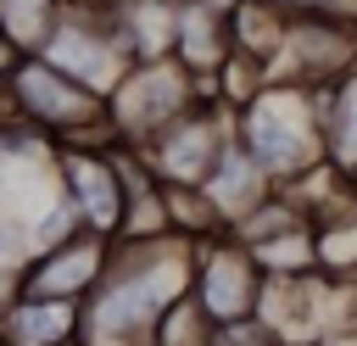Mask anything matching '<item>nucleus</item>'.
<instances>
[{"label":"nucleus","instance_id":"nucleus-13","mask_svg":"<svg viewBox=\"0 0 357 346\" xmlns=\"http://www.w3.org/2000/svg\"><path fill=\"white\" fill-rule=\"evenodd\" d=\"M0 335L11 346H61L78 335V301H50V296H11L0 313Z\"/></svg>","mask_w":357,"mask_h":346},{"label":"nucleus","instance_id":"nucleus-4","mask_svg":"<svg viewBox=\"0 0 357 346\" xmlns=\"http://www.w3.org/2000/svg\"><path fill=\"white\" fill-rule=\"evenodd\" d=\"M201 95H212V84H201L190 67H178L173 56L156 61H128V73L112 84L106 95V128L117 145H145L151 134H162L178 112H190Z\"/></svg>","mask_w":357,"mask_h":346},{"label":"nucleus","instance_id":"nucleus-15","mask_svg":"<svg viewBox=\"0 0 357 346\" xmlns=\"http://www.w3.org/2000/svg\"><path fill=\"white\" fill-rule=\"evenodd\" d=\"M123 45L134 61L173 56V28H178V0H112Z\"/></svg>","mask_w":357,"mask_h":346},{"label":"nucleus","instance_id":"nucleus-18","mask_svg":"<svg viewBox=\"0 0 357 346\" xmlns=\"http://www.w3.org/2000/svg\"><path fill=\"white\" fill-rule=\"evenodd\" d=\"M284 17H351L357 22V0H268Z\"/></svg>","mask_w":357,"mask_h":346},{"label":"nucleus","instance_id":"nucleus-5","mask_svg":"<svg viewBox=\"0 0 357 346\" xmlns=\"http://www.w3.org/2000/svg\"><path fill=\"white\" fill-rule=\"evenodd\" d=\"M39 56L50 67H61L67 78H78L84 89H95L100 100L112 95V84L128 73V45H123V28H117V11L112 0H95V6H61L50 39L39 45Z\"/></svg>","mask_w":357,"mask_h":346},{"label":"nucleus","instance_id":"nucleus-11","mask_svg":"<svg viewBox=\"0 0 357 346\" xmlns=\"http://www.w3.org/2000/svg\"><path fill=\"white\" fill-rule=\"evenodd\" d=\"M273 190H279V184L251 162V151H245L240 140H229V145H223V156H218V167L201 179V195H206V206L218 212V223H223V229H234V223H240L251 206H262Z\"/></svg>","mask_w":357,"mask_h":346},{"label":"nucleus","instance_id":"nucleus-1","mask_svg":"<svg viewBox=\"0 0 357 346\" xmlns=\"http://www.w3.org/2000/svg\"><path fill=\"white\" fill-rule=\"evenodd\" d=\"M195 240L167 229L145 240H112L100 285L78 301V340L84 346H151L162 313L190 296Z\"/></svg>","mask_w":357,"mask_h":346},{"label":"nucleus","instance_id":"nucleus-12","mask_svg":"<svg viewBox=\"0 0 357 346\" xmlns=\"http://www.w3.org/2000/svg\"><path fill=\"white\" fill-rule=\"evenodd\" d=\"M234 56V33H229V11L206 6V0H178V28H173V61L190 67L201 84L218 78V67Z\"/></svg>","mask_w":357,"mask_h":346},{"label":"nucleus","instance_id":"nucleus-8","mask_svg":"<svg viewBox=\"0 0 357 346\" xmlns=\"http://www.w3.org/2000/svg\"><path fill=\"white\" fill-rule=\"evenodd\" d=\"M262 268L251 257L245 240H234L229 229L195 240V273H190V301L206 313L212 329L223 324H245L257 318V296H262Z\"/></svg>","mask_w":357,"mask_h":346},{"label":"nucleus","instance_id":"nucleus-10","mask_svg":"<svg viewBox=\"0 0 357 346\" xmlns=\"http://www.w3.org/2000/svg\"><path fill=\"white\" fill-rule=\"evenodd\" d=\"M106 257H112V240L78 229V234L33 251V257L22 262V273H17V290H22V296H50V301H84V296L100 285Z\"/></svg>","mask_w":357,"mask_h":346},{"label":"nucleus","instance_id":"nucleus-2","mask_svg":"<svg viewBox=\"0 0 357 346\" xmlns=\"http://www.w3.org/2000/svg\"><path fill=\"white\" fill-rule=\"evenodd\" d=\"M234 140L273 184H296L301 173L324 167V100L312 84L262 78L234 106Z\"/></svg>","mask_w":357,"mask_h":346},{"label":"nucleus","instance_id":"nucleus-7","mask_svg":"<svg viewBox=\"0 0 357 346\" xmlns=\"http://www.w3.org/2000/svg\"><path fill=\"white\" fill-rule=\"evenodd\" d=\"M56 173H61V195L73 201L78 223L89 234L117 240L123 234V212H128L117 140H67V145H56Z\"/></svg>","mask_w":357,"mask_h":346},{"label":"nucleus","instance_id":"nucleus-3","mask_svg":"<svg viewBox=\"0 0 357 346\" xmlns=\"http://www.w3.org/2000/svg\"><path fill=\"white\" fill-rule=\"evenodd\" d=\"M0 106H6V117L50 134L56 145H67V140H112L106 100L95 89H84L78 78H67L61 67H50L39 50L17 56L0 73Z\"/></svg>","mask_w":357,"mask_h":346},{"label":"nucleus","instance_id":"nucleus-19","mask_svg":"<svg viewBox=\"0 0 357 346\" xmlns=\"http://www.w3.org/2000/svg\"><path fill=\"white\" fill-rule=\"evenodd\" d=\"M61 6H95V0H61Z\"/></svg>","mask_w":357,"mask_h":346},{"label":"nucleus","instance_id":"nucleus-20","mask_svg":"<svg viewBox=\"0 0 357 346\" xmlns=\"http://www.w3.org/2000/svg\"><path fill=\"white\" fill-rule=\"evenodd\" d=\"M61 346H84V340H78V335H73V340H61Z\"/></svg>","mask_w":357,"mask_h":346},{"label":"nucleus","instance_id":"nucleus-9","mask_svg":"<svg viewBox=\"0 0 357 346\" xmlns=\"http://www.w3.org/2000/svg\"><path fill=\"white\" fill-rule=\"evenodd\" d=\"M346 67H357V22L351 17H284V33H279L262 78H290V84L324 89Z\"/></svg>","mask_w":357,"mask_h":346},{"label":"nucleus","instance_id":"nucleus-6","mask_svg":"<svg viewBox=\"0 0 357 346\" xmlns=\"http://www.w3.org/2000/svg\"><path fill=\"white\" fill-rule=\"evenodd\" d=\"M234 140V106H223L218 95H201L190 112H178L162 134H151L139 145V162L151 167L156 184H190L201 190V179L218 167L223 145Z\"/></svg>","mask_w":357,"mask_h":346},{"label":"nucleus","instance_id":"nucleus-14","mask_svg":"<svg viewBox=\"0 0 357 346\" xmlns=\"http://www.w3.org/2000/svg\"><path fill=\"white\" fill-rule=\"evenodd\" d=\"M318 100H324V162L346 184H357V67L329 78Z\"/></svg>","mask_w":357,"mask_h":346},{"label":"nucleus","instance_id":"nucleus-17","mask_svg":"<svg viewBox=\"0 0 357 346\" xmlns=\"http://www.w3.org/2000/svg\"><path fill=\"white\" fill-rule=\"evenodd\" d=\"M33 257V246H28V229L11 218V212H0V268L6 273H22V262Z\"/></svg>","mask_w":357,"mask_h":346},{"label":"nucleus","instance_id":"nucleus-21","mask_svg":"<svg viewBox=\"0 0 357 346\" xmlns=\"http://www.w3.org/2000/svg\"><path fill=\"white\" fill-rule=\"evenodd\" d=\"M0 346H11V340H6V335H0Z\"/></svg>","mask_w":357,"mask_h":346},{"label":"nucleus","instance_id":"nucleus-16","mask_svg":"<svg viewBox=\"0 0 357 346\" xmlns=\"http://www.w3.org/2000/svg\"><path fill=\"white\" fill-rule=\"evenodd\" d=\"M61 17V0H0V39L22 56H33Z\"/></svg>","mask_w":357,"mask_h":346}]
</instances>
